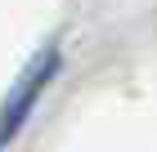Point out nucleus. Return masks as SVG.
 <instances>
[{
    "label": "nucleus",
    "mask_w": 157,
    "mask_h": 152,
    "mask_svg": "<svg viewBox=\"0 0 157 152\" xmlns=\"http://www.w3.org/2000/svg\"><path fill=\"white\" fill-rule=\"evenodd\" d=\"M59 49H45L32 67H27V76L18 85H13V94L5 98V107H0V148H9L13 139H18V130L27 125V117H32V107L40 103V94H45V85L59 76Z\"/></svg>",
    "instance_id": "f257e3e1"
}]
</instances>
